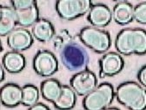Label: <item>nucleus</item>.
<instances>
[{"instance_id": "nucleus-4", "label": "nucleus", "mask_w": 146, "mask_h": 110, "mask_svg": "<svg viewBox=\"0 0 146 110\" xmlns=\"http://www.w3.org/2000/svg\"><path fill=\"white\" fill-rule=\"evenodd\" d=\"M115 96L114 88L108 82L101 83L90 94L85 95L83 101V106L87 110L106 109L113 101Z\"/></svg>"}, {"instance_id": "nucleus-8", "label": "nucleus", "mask_w": 146, "mask_h": 110, "mask_svg": "<svg viewBox=\"0 0 146 110\" xmlns=\"http://www.w3.org/2000/svg\"><path fill=\"white\" fill-rule=\"evenodd\" d=\"M33 69L42 77L53 75L58 69V62L55 55L46 50L39 51L33 60Z\"/></svg>"}, {"instance_id": "nucleus-2", "label": "nucleus", "mask_w": 146, "mask_h": 110, "mask_svg": "<svg viewBox=\"0 0 146 110\" xmlns=\"http://www.w3.org/2000/svg\"><path fill=\"white\" fill-rule=\"evenodd\" d=\"M117 101L131 110H143L146 106V92L137 83L127 81L116 90Z\"/></svg>"}, {"instance_id": "nucleus-5", "label": "nucleus", "mask_w": 146, "mask_h": 110, "mask_svg": "<svg viewBox=\"0 0 146 110\" xmlns=\"http://www.w3.org/2000/svg\"><path fill=\"white\" fill-rule=\"evenodd\" d=\"M79 38L86 46L98 53L108 51L111 44L110 33L96 27H84L79 33Z\"/></svg>"}, {"instance_id": "nucleus-20", "label": "nucleus", "mask_w": 146, "mask_h": 110, "mask_svg": "<svg viewBox=\"0 0 146 110\" xmlns=\"http://www.w3.org/2000/svg\"><path fill=\"white\" fill-rule=\"evenodd\" d=\"M23 98L22 104L25 107H31L38 103L39 99V90L33 85H25L22 87Z\"/></svg>"}, {"instance_id": "nucleus-11", "label": "nucleus", "mask_w": 146, "mask_h": 110, "mask_svg": "<svg viewBox=\"0 0 146 110\" xmlns=\"http://www.w3.org/2000/svg\"><path fill=\"white\" fill-rule=\"evenodd\" d=\"M32 44V34L22 27L13 30L7 37V45L14 52L25 51L30 48Z\"/></svg>"}, {"instance_id": "nucleus-1", "label": "nucleus", "mask_w": 146, "mask_h": 110, "mask_svg": "<svg viewBox=\"0 0 146 110\" xmlns=\"http://www.w3.org/2000/svg\"><path fill=\"white\" fill-rule=\"evenodd\" d=\"M117 51L123 55L145 54L146 32L143 29H123L117 36L115 41Z\"/></svg>"}, {"instance_id": "nucleus-9", "label": "nucleus", "mask_w": 146, "mask_h": 110, "mask_svg": "<svg viewBox=\"0 0 146 110\" xmlns=\"http://www.w3.org/2000/svg\"><path fill=\"white\" fill-rule=\"evenodd\" d=\"M98 80L95 73L90 71H81L73 75L70 80V87L80 95L85 96L97 87Z\"/></svg>"}, {"instance_id": "nucleus-10", "label": "nucleus", "mask_w": 146, "mask_h": 110, "mask_svg": "<svg viewBox=\"0 0 146 110\" xmlns=\"http://www.w3.org/2000/svg\"><path fill=\"white\" fill-rule=\"evenodd\" d=\"M100 66V78L105 76H114L119 73L124 66L123 59L120 54L111 52L104 54L99 60Z\"/></svg>"}, {"instance_id": "nucleus-13", "label": "nucleus", "mask_w": 146, "mask_h": 110, "mask_svg": "<svg viewBox=\"0 0 146 110\" xmlns=\"http://www.w3.org/2000/svg\"><path fill=\"white\" fill-rule=\"evenodd\" d=\"M23 90L14 83H8L5 85L0 91V101L1 103L9 107H13L22 102Z\"/></svg>"}, {"instance_id": "nucleus-19", "label": "nucleus", "mask_w": 146, "mask_h": 110, "mask_svg": "<svg viewBox=\"0 0 146 110\" xmlns=\"http://www.w3.org/2000/svg\"><path fill=\"white\" fill-rule=\"evenodd\" d=\"M53 104L58 109H70L74 107L76 104V93L71 87L62 85L61 95Z\"/></svg>"}, {"instance_id": "nucleus-25", "label": "nucleus", "mask_w": 146, "mask_h": 110, "mask_svg": "<svg viewBox=\"0 0 146 110\" xmlns=\"http://www.w3.org/2000/svg\"><path fill=\"white\" fill-rule=\"evenodd\" d=\"M1 81H3L4 80V79H5V72H4V68H3V65L1 66Z\"/></svg>"}, {"instance_id": "nucleus-3", "label": "nucleus", "mask_w": 146, "mask_h": 110, "mask_svg": "<svg viewBox=\"0 0 146 110\" xmlns=\"http://www.w3.org/2000/svg\"><path fill=\"white\" fill-rule=\"evenodd\" d=\"M61 61L69 71L81 72L88 66L90 58L87 51L80 44L71 40L61 51Z\"/></svg>"}, {"instance_id": "nucleus-6", "label": "nucleus", "mask_w": 146, "mask_h": 110, "mask_svg": "<svg viewBox=\"0 0 146 110\" xmlns=\"http://www.w3.org/2000/svg\"><path fill=\"white\" fill-rule=\"evenodd\" d=\"M12 7L17 16V24L28 27L39 19V10L35 0H11Z\"/></svg>"}, {"instance_id": "nucleus-18", "label": "nucleus", "mask_w": 146, "mask_h": 110, "mask_svg": "<svg viewBox=\"0 0 146 110\" xmlns=\"http://www.w3.org/2000/svg\"><path fill=\"white\" fill-rule=\"evenodd\" d=\"M40 91L44 100L54 103L61 95L62 85L56 79L45 80L41 83Z\"/></svg>"}, {"instance_id": "nucleus-23", "label": "nucleus", "mask_w": 146, "mask_h": 110, "mask_svg": "<svg viewBox=\"0 0 146 110\" xmlns=\"http://www.w3.org/2000/svg\"><path fill=\"white\" fill-rule=\"evenodd\" d=\"M137 78H138V80L140 81V83L143 84V87L146 86V66H143L139 72H138V74H137Z\"/></svg>"}, {"instance_id": "nucleus-22", "label": "nucleus", "mask_w": 146, "mask_h": 110, "mask_svg": "<svg viewBox=\"0 0 146 110\" xmlns=\"http://www.w3.org/2000/svg\"><path fill=\"white\" fill-rule=\"evenodd\" d=\"M133 20L145 25L146 24V4L145 2L137 5L133 8Z\"/></svg>"}, {"instance_id": "nucleus-17", "label": "nucleus", "mask_w": 146, "mask_h": 110, "mask_svg": "<svg viewBox=\"0 0 146 110\" xmlns=\"http://www.w3.org/2000/svg\"><path fill=\"white\" fill-rule=\"evenodd\" d=\"M133 6L128 2H120L113 8L112 17L116 23L125 25L133 20Z\"/></svg>"}, {"instance_id": "nucleus-24", "label": "nucleus", "mask_w": 146, "mask_h": 110, "mask_svg": "<svg viewBox=\"0 0 146 110\" xmlns=\"http://www.w3.org/2000/svg\"><path fill=\"white\" fill-rule=\"evenodd\" d=\"M30 110H45V109H50L48 106H46L44 103H36L35 105L31 106L29 107Z\"/></svg>"}, {"instance_id": "nucleus-14", "label": "nucleus", "mask_w": 146, "mask_h": 110, "mask_svg": "<svg viewBox=\"0 0 146 110\" xmlns=\"http://www.w3.org/2000/svg\"><path fill=\"white\" fill-rule=\"evenodd\" d=\"M17 24V16L13 7L0 8V36L9 35Z\"/></svg>"}, {"instance_id": "nucleus-21", "label": "nucleus", "mask_w": 146, "mask_h": 110, "mask_svg": "<svg viewBox=\"0 0 146 110\" xmlns=\"http://www.w3.org/2000/svg\"><path fill=\"white\" fill-rule=\"evenodd\" d=\"M71 41V36L66 30H61L53 37V46L57 51L63 49L69 42Z\"/></svg>"}, {"instance_id": "nucleus-15", "label": "nucleus", "mask_w": 146, "mask_h": 110, "mask_svg": "<svg viewBox=\"0 0 146 110\" xmlns=\"http://www.w3.org/2000/svg\"><path fill=\"white\" fill-rule=\"evenodd\" d=\"M32 35L40 42H48L55 36V29L49 20L40 18L32 27Z\"/></svg>"}, {"instance_id": "nucleus-16", "label": "nucleus", "mask_w": 146, "mask_h": 110, "mask_svg": "<svg viewBox=\"0 0 146 110\" xmlns=\"http://www.w3.org/2000/svg\"><path fill=\"white\" fill-rule=\"evenodd\" d=\"M26 64L25 58L23 54L18 52H9L4 58L2 65L4 67L11 73H17L25 69Z\"/></svg>"}, {"instance_id": "nucleus-12", "label": "nucleus", "mask_w": 146, "mask_h": 110, "mask_svg": "<svg viewBox=\"0 0 146 110\" xmlns=\"http://www.w3.org/2000/svg\"><path fill=\"white\" fill-rule=\"evenodd\" d=\"M112 13L110 8L102 4L92 5L89 11L87 19L96 28H102L107 26L111 21Z\"/></svg>"}, {"instance_id": "nucleus-7", "label": "nucleus", "mask_w": 146, "mask_h": 110, "mask_svg": "<svg viewBox=\"0 0 146 110\" xmlns=\"http://www.w3.org/2000/svg\"><path fill=\"white\" fill-rule=\"evenodd\" d=\"M91 6L90 0H59L56 3L57 12L64 20H73L84 15Z\"/></svg>"}]
</instances>
